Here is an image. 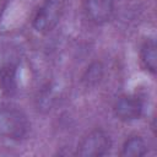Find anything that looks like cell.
I'll return each mask as SVG.
<instances>
[{"label": "cell", "mask_w": 157, "mask_h": 157, "mask_svg": "<svg viewBox=\"0 0 157 157\" xmlns=\"http://www.w3.org/2000/svg\"><path fill=\"white\" fill-rule=\"evenodd\" d=\"M146 153H147V144L139 135L128 137L124 141L120 151V156L123 157H141L145 156Z\"/></svg>", "instance_id": "cell-8"}, {"label": "cell", "mask_w": 157, "mask_h": 157, "mask_svg": "<svg viewBox=\"0 0 157 157\" xmlns=\"http://www.w3.org/2000/svg\"><path fill=\"white\" fill-rule=\"evenodd\" d=\"M29 130L27 117L16 108H0V135L11 139L21 140Z\"/></svg>", "instance_id": "cell-1"}, {"label": "cell", "mask_w": 157, "mask_h": 157, "mask_svg": "<svg viewBox=\"0 0 157 157\" xmlns=\"http://www.w3.org/2000/svg\"><path fill=\"white\" fill-rule=\"evenodd\" d=\"M140 61L152 75L157 71V45L153 38L146 39L140 48Z\"/></svg>", "instance_id": "cell-7"}, {"label": "cell", "mask_w": 157, "mask_h": 157, "mask_svg": "<svg viewBox=\"0 0 157 157\" xmlns=\"http://www.w3.org/2000/svg\"><path fill=\"white\" fill-rule=\"evenodd\" d=\"M115 9V0H83L86 17L94 25L107 23Z\"/></svg>", "instance_id": "cell-5"}, {"label": "cell", "mask_w": 157, "mask_h": 157, "mask_svg": "<svg viewBox=\"0 0 157 157\" xmlns=\"http://www.w3.org/2000/svg\"><path fill=\"white\" fill-rule=\"evenodd\" d=\"M64 11L61 0H45L36 11L32 26L38 33H49L59 23Z\"/></svg>", "instance_id": "cell-2"}, {"label": "cell", "mask_w": 157, "mask_h": 157, "mask_svg": "<svg viewBox=\"0 0 157 157\" xmlns=\"http://www.w3.org/2000/svg\"><path fill=\"white\" fill-rule=\"evenodd\" d=\"M104 76V66L101 61L91 63L82 74L81 81L86 87H94L99 85Z\"/></svg>", "instance_id": "cell-9"}, {"label": "cell", "mask_w": 157, "mask_h": 157, "mask_svg": "<svg viewBox=\"0 0 157 157\" xmlns=\"http://www.w3.org/2000/svg\"><path fill=\"white\" fill-rule=\"evenodd\" d=\"M112 148L110 136L102 129H96L87 134L77 146L76 155L80 157H101Z\"/></svg>", "instance_id": "cell-3"}, {"label": "cell", "mask_w": 157, "mask_h": 157, "mask_svg": "<svg viewBox=\"0 0 157 157\" xmlns=\"http://www.w3.org/2000/svg\"><path fill=\"white\" fill-rule=\"evenodd\" d=\"M0 91L5 96H12L17 91V65L12 61L0 64Z\"/></svg>", "instance_id": "cell-6"}, {"label": "cell", "mask_w": 157, "mask_h": 157, "mask_svg": "<svg viewBox=\"0 0 157 157\" xmlns=\"http://www.w3.org/2000/svg\"><path fill=\"white\" fill-rule=\"evenodd\" d=\"M114 115L121 121H132L140 119L144 113V102L139 96L124 94L120 96L113 107Z\"/></svg>", "instance_id": "cell-4"}]
</instances>
